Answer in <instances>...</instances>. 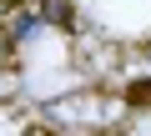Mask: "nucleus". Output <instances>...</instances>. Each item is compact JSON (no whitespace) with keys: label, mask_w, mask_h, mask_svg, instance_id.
I'll return each instance as SVG.
<instances>
[{"label":"nucleus","mask_w":151,"mask_h":136,"mask_svg":"<svg viewBox=\"0 0 151 136\" xmlns=\"http://www.w3.org/2000/svg\"><path fill=\"white\" fill-rule=\"evenodd\" d=\"M126 101H131V106H151V81H146V86H131Z\"/></svg>","instance_id":"1"},{"label":"nucleus","mask_w":151,"mask_h":136,"mask_svg":"<svg viewBox=\"0 0 151 136\" xmlns=\"http://www.w3.org/2000/svg\"><path fill=\"white\" fill-rule=\"evenodd\" d=\"M0 5H15V0H0Z\"/></svg>","instance_id":"2"}]
</instances>
